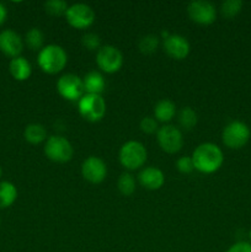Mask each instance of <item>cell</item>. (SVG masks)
<instances>
[{
    "label": "cell",
    "instance_id": "cell-31",
    "mask_svg": "<svg viewBox=\"0 0 251 252\" xmlns=\"http://www.w3.org/2000/svg\"><path fill=\"white\" fill-rule=\"evenodd\" d=\"M7 17V10L6 7L4 6V5L0 2V26H2V24L5 22V20H6Z\"/></svg>",
    "mask_w": 251,
    "mask_h": 252
},
{
    "label": "cell",
    "instance_id": "cell-6",
    "mask_svg": "<svg viewBox=\"0 0 251 252\" xmlns=\"http://www.w3.org/2000/svg\"><path fill=\"white\" fill-rule=\"evenodd\" d=\"M224 145H226L230 149H240L250 139V128L240 121H233L229 125L225 126L223 129Z\"/></svg>",
    "mask_w": 251,
    "mask_h": 252
},
{
    "label": "cell",
    "instance_id": "cell-16",
    "mask_svg": "<svg viewBox=\"0 0 251 252\" xmlns=\"http://www.w3.org/2000/svg\"><path fill=\"white\" fill-rule=\"evenodd\" d=\"M9 71L12 78L17 81H25L31 76L32 68L30 62L24 57L12 58L9 63Z\"/></svg>",
    "mask_w": 251,
    "mask_h": 252
},
{
    "label": "cell",
    "instance_id": "cell-1",
    "mask_svg": "<svg viewBox=\"0 0 251 252\" xmlns=\"http://www.w3.org/2000/svg\"><path fill=\"white\" fill-rule=\"evenodd\" d=\"M194 169L202 174H213L223 165L224 155L220 148L213 143H203L192 154Z\"/></svg>",
    "mask_w": 251,
    "mask_h": 252
},
{
    "label": "cell",
    "instance_id": "cell-27",
    "mask_svg": "<svg viewBox=\"0 0 251 252\" xmlns=\"http://www.w3.org/2000/svg\"><path fill=\"white\" fill-rule=\"evenodd\" d=\"M100 37L95 33H86L83 37V44L85 48H88L89 51H96V49H100Z\"/></svg>",
    "mask_w": 251,
    "mask_h": 252
},
{
    "label": "cell",
    "instance_id": "cell-11",
    "mask_svg": "<svg viewBox=\"0 0 251 252\" xmlns=\"http://www.w3.org/2000/svg\"><path fill=\"white\" fill-rule=\"evenodd\" d=\"M189 19L198 25H211L216 21L217 10L212 2L206 0H196L189 2L187 7Z\"/></svg>",
    "mask_w": 251,
    "mask_h": 252
},
{
    "label": "cell",
    "instance_id": "cell-15",
    "mask_svg": "<svg viewBox=\"0 0 251 252\" xmlns=\"http://www.w3.org/2000/svg\"><path fill=\"white\" fill-rule=\"evenodd\" d=\"M138 180H139V184L144 189H150V191H155V189H161L165 182V176L160 169L154 166H149L145 167V169H143L139 172Z\"/></svg>",
    "mask_w": 251,
    "mask_h": 252
},
{
    "label": "cell",
    "instance_id": "cell-28",
    "mask_svg": "<svg viewBox=\"0 0 251 252\" xmlns=\"http://www.w3.org/2000/svg\"><path fill=\"white\" fill-rule=\"evenodd\" d=\"M176 167L181 174H191L194 170L193 161L191 157H182L177 160Z\"/></svg>",
    "mask_w": 251,
    "mask_h": 252
},
{
    "label": "cell",
    "instance_id": "cell-22",
    "mask_svg": "<svg viewBox=\"0 0 251 252\" xmlns=\"http://www.w3.org/2000/svg\"><path fill=\"white\" fill-rule=\"evenodd\" d=\"M118 191L123 194V196H130L134 193L135 191V180L134 176L128 172H125L120 176L117 181Z\"/></svg>",
    "mask_w": 251,
    "mask_h": 252
},
{
    "label": "cell",
    "instance_id": "cell-13",
    "mask_svg": "<svg viewBox=\"0 0 251 252\" xmlns=\"http://www.w3.org/2000/svg\"><path fill=\"white\" fill-rule=\"evenodd\" d=\"M24 49V42L20 34L14 30H4L0 32V52L10 58L20 57Z\"/></svg>",
    "mask_w": 251,
    "mask_h": 252
},
{
    "label": "cell",
    "instance_id": "cell-19",
    "mask_svg": "<svg viewBox=\"0 0 251 252\" xmlns=\"http://www.w3.org/2000/svg\"><path fill=\"white\" fill-rule=\"evenodd\" d=\"M17 198V189L9 181H0V209L11 207Z\"/></svg>",
    "mask_w": 251,
    "mask_h": 252
},
{
    "label": "cell",
    "instance_id": "cell-12",
    "mask_svg": "<svg viewBox=\"0 0 251 252\" xmlns=\"http://www.w3.org/2000/svg\"><path fill=\"white\" fill-rule=\"evenodd\" d=\"M81 175L90 184H100L107 175V167L100 158L89 157L81 165Z\"/></svg>",
    "mask_w": 251,
    "mask_h": 252
},
{
    "label": "cell",
    "instance_id": "cell-29",
    "mask_svg": "<svg viewBox=\"0 0 251 252\" xmlns=\"http://www.w3.org/2000/svg\"><path fill=\"white\" fill-rule=\"evenodd\" d=\"M140 129L147 134H153V133L157 132L159 129H157V120L153 117H144L140 121Z\"/></svg>",
    "mask_w": 251,
    "mask_h": 252
},
{
    "label": "cell",
    "instance_id": "cell-5",
    "mask_svg": "<svg viewBox=\"0 0 251 252\" xmlns=\"http://www.w3.org/2000/svg\"><path fill=\"white\" fill-rule=\"evenodd\" d=\"M80 115L89 122H98L106 113V102L101 95L85 94L78 101Z\"/></svg>",
    "mask_w": 251,
    "mask_h": 252
},
{
    "label": "cell",
    "instance_id": "cell-23",
    "mask_svg": "<svg viewBox=\"0 0 251 252\" xmlns=\"http://www.w3.org/2000/svg\"><path fill=\"white\" fill-rule=\"evenodd\" d=\"M179 123L184 129H192L197 125V113L191 107L182 108L179 113Z\"/></svg>",
    "mask_w": 251,
    "mask_h": 252
},
{
    "label": "cell",
    "instance_id": "cell-30",
    "mask_svg": "<svg viewBox=\"0 0 251 252\" xmlns=\"http://www.w3.org/2000/svg\"><path fill=\"white\" fill-rule=\"evenodd\" d=\"M225 252H251V244L246 241H239L231 245Z\"/></svg>",
    "mask_w": 251,
    "mask_h": 252
},
{
    "label": "cell",
    "instance_id": "cell-9",
    "mask_svg": "<svg viewBox=\"0 0 251 252\" xmlns=\"http://www.w3.org/2000/svg\"><path fill=\"white\" fill-rule=\"evenodd\" d=\"M68 24L78 30L88 29L95 21V12L86 4H74L65 12Z\"/></svg>",
    "mask_w": 251,
    "mask_h": 252
},
{
    "label": "cell",
    "instance_id": "cell-8",
    "mask_svg": "<svg viewBox=\"0 0 251 252\" xmlns=\"http://www.w3.org/2000/svg\"><path fill=\"white\" fill-rule=\"evenodd\" d=\"M96 63L98 68L107 74H113L123 65V56L118 48L113 46L101 47L96 54Z\"/></svg>",
    "mask_w": 251,
    "mask_h": 252
},
{
    "label": "cell",
    "instance_id": "cell-10",
    "mask_svg": "<svg viewBox=\"0 0 251 252\" xmlns=\"http://www.w3.org/2000/svg\"><path fill=\"white\" fill-rule=\"evenodd\" d=\"M157 143L164 152L175 154L181 150L184 145V137L179 128L171 125H165L157 130Z\"/></svg>",
    "mask_w": 251,
    "mask_h": 252
},
{
    "label": "cell",
    "instance_id": "cell-3",
    "mask_svg": "<svg viewBox=\"0 0 251 252\" xmlns=\"http://www.w3.org/2000/svg\"><path fill=\"white\" fill-rule=\"evenodd\" d=\"M148 158L144 145L135 140L125 143L120 150V161L127 170H137L145 164Z\"/></svg>",
    "mask_w": 251,
    "mask_h": 252
},
{
    "label": "cell",
    "instance_id": "cell-21",
    "mask_svg": "<svg viewBox=\"0 0 251 252\" xmlns=\"http://www.w3.org/2000/svg\"><path fill=\"white\" fill-rule=\"evenodd\" d=\"M43 41L44 37L43 33L37 27H32L31 30H29L25 36V42L29 46V48H31L32 51H41L43 48Z\"/></svg>",
    "mask_w": 251,
    "mask_h": 252
},
{
    "label": "cell",
    "instance_id": "cell-26",
    "mask_svg": "<svg viewBox=\"0 0 251 252\" xmlns=\"http://www.w3.org/2000/svg\"><path fill=\"white\" fill-rule=\"evenodd\" d=\"M159 46V38L154 34H148L139 41V49L144 54L154 53Z\"/></svg>",
    "mask_w": 251,
    "mask_h": 252
},
{
    "label": "cell",
    "instance_id": "cell-7",
    "mask_svg": "<svg viewBox=\"0 0 251 252\" xmlns=\"http://www.w3.org/2000/svg\"><path fill=\"white\" fill-rule=\"evenodd\" d=\"M57 90L59 95L68 101H79L85 95L83 79L75 74H64L57 81Z\"/></svg>",
    "mask_w": 251,
    "mask_h": 252
},
{
    "label": "cell",
    "instance_id": "cell-34",
    "mask_svg": "<svg viewBox=\"0 0 251 252\" xmlns=\"http://www.w3.org/2000/svg\"><path fill=\"white\" fill-rule=\"evenodd\" d=\"M0 224H1V220H0Z\"/></svg>",
    "mask_w": 251,
    "mask_h": 252
},
{
    "label": "cell",
    "instance_id": "cell-20",
    "mask_svg": "<svg viewBox=\"0 0 251 252\" xmlns=\"http://www.w3.org/2000/svg\"><path fill=\"white\" fill-rule=\"evenodd\" d=\"M24 137L31 144H39V143L44 142L47 138V130L46 128L38 123H32L29 125L24 130Z\"/></svg>",
    "mask_w": 251,
    "mask_h": 252
},
{
    "label": "cell",
    "instance_id": "cell-17",
    "mask_svg": "<svg viewBox=\"0 0 251 252\" xmlns=\"http://www.w3.org/2000/svg\"><path fill=\"white\" fill-rule=\"evenodd\" d=\"M84 89L86 94H93V95H101L106 88V81L103 76L98 71H90L83 79Z\"/></svg>",
    "mask_w": 251,
    "mask_h": 252
},
{
    "label": "cell",
    "instance_id": "cell-24",
    "mask_svg": "<svg viewBox=\"0 0 251 252\" xmlns=\"http://www.w3.org/2000/svg\"><path fill=\"white\" fill-rule=\"evenodd\" d=\"M241 7H243V1L240 0H226L221 4L220 12L226 19H233L241 11Z\"/></svg>",
    "mask_w": 251,
    "mask_h": 252
},
{
    "label": "cell",
    "instance_id": "cell-25",
    "mask_svg": "<svg viewBox=\"0 0 251 252\" xmlns=\"http://www.w3.org/2000/svg\"><path fill=\"white\" fill-rule=\"evenodd\" d=\"M68 7V4L64 0H49V1H47L44 4L46 12H48L52 16H62V15H65Z\"/></svg>",
    "mask_w": 251,
    "mask_h": 252
},
{
    "label": "cell",
    "instance_id": "cell-32",
    "mask_svg": "<svg viewBox=\"0 0 251 252\" xmlns=\"http://www.w3.org/2000/svg\"><path fill=\"white\" fill-rule=\"evenodd\" d=\"M249 239H250V244H251V230L249 231Z\"/></svg>",
    "mask_w": 251,
    "mask_h": 252
},
{
    "label": "cell",
    "instance_id": "cell-2",
    "mask_svg": "<svg viewBox=\"0 0 251 252\" xmlns=\"http://www.w3.org/2000/svg\"><path fill=\"white\" fill-rule=\"evenodd\" d=\"M37 62L44 73L57 74L65 68L68 56L63 47L58 44H48L39 51Z\"/></svg>",
    "mask_w": 251,
    "mask_h": 252
},
{
    "label": "cell",
    "instance_id": "cell-18",
    "mask_svg": "<svg viewBox=\"0 0 251 252\" xmlns=\"http://www.w3.org/2000/svg\"><path fill=\"white\" fill-rule=\"evenodd\" d=\"M176 113V106L170 100H161L155 105L154 116L157 121L162 123L170 122Z\"/></svg>",
    "mask_w": 251,
    "mask_h": 252
},
{
    "label": "cell",
    "instance_id": "cell-4",
    "mask_svg": "<svg viewBox=\"0 0 251 252\" xmlns=\"http://www.w3.org/2000/svg\"><path fill=\"white\" fill-rule=\"evenodd\" d=\"M44 154L54 162H68L73 158L74 149L66 138L61 135H52L44 144Z\"/></svg>",
    "mask_w": 251,
    "mask_h": 252
},
{
    "label": "cell",
    "instance_id": "cell-14",
    "mask_svg": "<svg viewBox=\"0 0 251 252\" xmlns=\"http://www.w3.org/2000/svg\"><path fill=\"white\" fill-rule=\"evenodd\" d=\"M164 51L172 59L181 61L188 56L189 43L180 34H169L166 38H164Z\"/></svg>",
    "mask_w": 251,
    "mask_h": 252
},
{
    "label": "cell",
    "instance_id": "cell-33",
    "mask_svg": "<svg viewBox=\"0 0 251 252\" xmlns=\"http://www.w3.org/2000/svg\"><path fill=\"white\" fill-rule=\"evenodd\" d=\"M1 175H2V170H1V166H0V177H1Z\"/></svg>",
    "mask_w": 251,
    "mask_h": 252
}]
</instances>
